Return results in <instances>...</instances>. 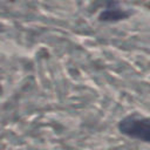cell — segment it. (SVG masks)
Wrapping results in <instances>:
<instances>
[{
	"instance_id": "cell-1",
	"label": "cell",
	"mask_w": 150,
	"mask_h": 150,
	"mask_svg": "<svg viewBox=\"0 0 150 150\" xmlns=\"http://www.w3.org/2000/svg\"><path fill=\"white\" fill-rule=\"evenodd\" d=\"M118 129L122 134L150 143V118L142 117L138 115H130L123 118Z\"/></svg>"
},
{
	"instance_id": "cell-2",
	"label": "cell",
	"mask_w": 150,
	"mask_h": 150,
	"mask_svg": "<svg viewBox=\"0 0 150 150\" xmlns=\"http://www.w3.org/2000/svg\"><path fill=\"white\" fill-rule=\"evenodd\" d=\"M124 16H125V14H124L122 11L117 9V7H115V8L109 7L107 11L102 12L100 19H101V20H105V21H108V20L111 21V20H118V19H122V18H124Z\"/></svg>"
}]
</instances>
